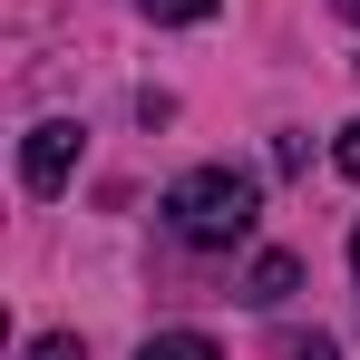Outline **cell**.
<instances>
[{
    "mask_svg": "<svg viewBox=\"0 0 360 360\" xmlns=\"http://www.w3.org/2000/svg\"><path fill=\"white\" fill-rule=\"evenodd\" d=\"M331 156H341V176H351V185H360V117H351V127H341V146H331Z\"/></svg>",
    "mask_w": 360,
    "mask_h": 360,
    "instance_id": "ba28073f",
    "label": "cell"
},
{
    "mask_svg": "<svg viewBox=\"0 0 360 360\" xmlns=\"http://www.w3.org/2000/svg\"><path fill=\"white\" fill-rule=\"evenodd\" d=\"M136 10H146V20H176V30L185 20H214V0H136Z\"/></svg>",
    "mask_w": 360,
    "mask_h": 360,
    "instance_id": "5b68a950",
    "label": "cell"
},
{
    "mask_svg": "<svg viewBox=\"0 0 360 360\" xmlns=\"http://www.w3.org/2000/svg\"><path fill=\"white\" fill-rule=\"evenodd\" d=\"M253 176H234V166H195V176H176L166 185V234L176 243H195V253H224V243H243L253 234Z\"/></svg>",
    "mask_w": 360,
    "mask_h": 360,
    "instance_id": "6da1fadb",
    "label": "cell"
},
{
    "mask_svg": "<svg viewBox=\"0 0 360 360\" xmlns=\"http://www.w3.org/2000/svg\"><path fill=\"white\" fill-rule=\"evenodd\" d=\"M20 360H78V331H39V341H30Z\"/></svg>",
    "mask_w": 360,
    "mask_h": 360,
    "instance_id": "52a82bcc",
    "label": "cell"
},
{
    "mask_svg": "<svg viewBox=\"0 0 360 360\" xmlns=\"http://www.w3.org/2000/svg\"><path fill=\"white\" fill-rule=\"evenodd\" d=\"M341 20H360V0H341Z\"/></svg>",
    "mask_w": 360,
    "mask_h": 360,
    "instance_id": "30bf717a",
    "label": "cell"
},
{
    "mask_svg": "<svg viewBox=\"0 0 360 360\" xmlns=\"http://www.w3.org/2000/svg\"><path fill=\"white\" fill-rule=\"evenodd\" d=\"M136 360H224V351H214L205 331H156V341H146Z\"/></svg>",
    "mask_w": 360,
    "mask_h": 360,
    "instance_id": "277c9868",
    "label": "cell"
},
{
    "mask_svg": "<svg viewBox=\"0 0 360 360\" xmlns=\"http://www.w3.org/2000/svg\"><path fill=\"white\" fill-rule=\"evenodd\" d=\"M68 176H78V117H39L30 146H20V185L30 195H59Z\"/></svg>",
    "mask_w": 360,
    "mask_h": 360,
    "instance_id": "7a4b0ae2",
    "label": "cell"
},
{
    "mask_svg": "<svg viewBox=\"0 0 360 360\" xmlns=\"http://www.w3.org/2000/svg\"><path fill=\"white\" fill-rule=\"evenodd\" d=\"M292 292H302V263H292V253H253V273H243V302H253V311H283Z\"/></svg>",
    "mask_w": 360,
    "mask_h": 360,
    "instance_id": "3957f363",
    "label": "cell"
},
{
    "mask_svg": "<svg viewBox=\"0 0 360 360\" xmlns=\"http://www.w3.org/2000/svg\"><path fill=\"white\" fill-rule=\"evenodd\" d=\"M351 283H360V234H351Z\"/></svg>",
    "mask_w": 360,
    "mask_h": 360,
    "instance_id": "9c48e42d",
    "label": "cell"
},
{
    "mask_svg": "<svg viewBox=\"0 0 360 360\" xmlns=\"http://www.w3.org/2000/svg\"><path fill=\"white\" fill-rule=\"evenodd\" d=\"M283 360H341V341H331V331H292V341H283Z\"/></svg>",
    "mask_w": 360,
    "mask_h": 360,
    "instance_id": "8992f818",
    "label": "cell"
}]
</instances>
